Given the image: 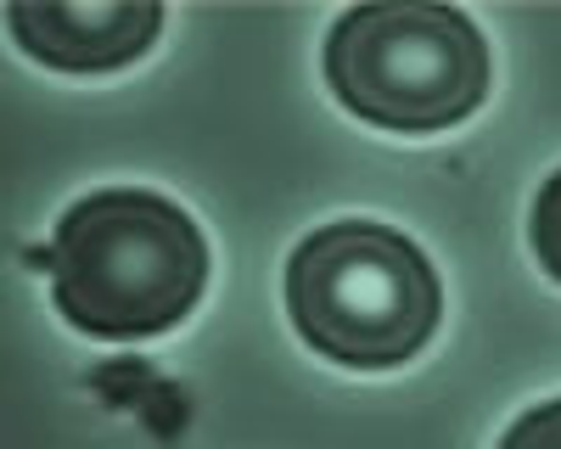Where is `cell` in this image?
I'll list each match as a JSON object with an SVG mask.
<instances>
[{"label":"cell","mask_w":561,"mask_h":449,"mask_svg":"<svg viewBox=\"0 0 561 449\" xmlns=\"http://www.w3.org/2000/svg\"><path fill=\"white\" fill-rule=\"evenodd\" d=\"M325 79L365 124L433 135L489 96V45L455 7H354L325 39Z\"/></svg>","instance_id":"3957f363"},{"label":"cell","mask_w":561,"mask_h":449,"mask_svg":"<svg viewBox=\"0 0 561 449\" xmlns=\"http://www.w3.org/2000/svg\"><path fill=\"white\" fill-rule=\"evenodd\" d=\"M500 449H561V399L539 404V411H528L517 427L505 433Z\"/></svg>","instance_id":"8992f818"},{"label":"cell","mask_w":561,"mask_h":449,"mask_svg":"<svg viewBox=\"0 0 561 449\" xmlns=\"http://www.w3.org/2000/svg\"><path fill=\"white\" fill-rule=\"evenodd\" d=\"M163 28V7L152 0H113V7H12V34L23 51L62 73H107L135 62Z\"/></svg>","instance_id":"277c9868"},{"label":"cell","mask_w":561,"mask_h":449,"mask_svg":"<svg viewBox=\"0 0 561 449\" xmlns=\"http://www.w3.org/2000/svg\"><path fill=\"white\" fill-rule=\"evenodd\" d=\"M39 264L79 332L129 343L192 314L208 281V242L158 192H96L62 214Z\"/></svg>","instance_id":"6da1fadb"},{"label":"cell","mask_w":561,"mask_h":449,"mask_svg":"<svg viewBox=\"0 0 561 449\" xmlns=\"http://www.w3.org/2000/svg\"><path fill=\"white\" fill-rule=\"evenodd\" d=\"M534 253L550 276L561 281V169L545 180V192L534 203Z\"/></svg>","instance_id":"5b68a950"},{"label":"cell","mask_w":561,"mask_h":449,"mask_svg":"<svg viewBox=\"0 0 561 449\" xmlns=\"http://www.w3.org/2000/svg\"><path fill=\"white\" fill-rule=\"evenodd\" d=\"M287 309L314 354L354 371H382L433 337L438 276L410 237L370 219H343L293 253Z\"/></svg>","instance_id":"7a4b0ae2"}]
</instances>
